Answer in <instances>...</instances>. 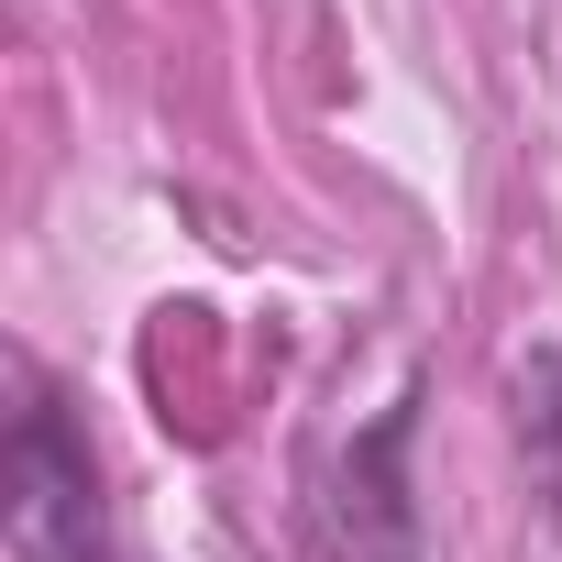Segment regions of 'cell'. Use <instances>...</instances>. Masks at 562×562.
<instances>
[{
	"mask_svg": "<svg viewBox=\"0 0 562 562\" xmlns=\"http://www.w3.org/2000/svg\"><path fill=\"white\" fill-rule=\"evenodd\" d=\"M12 540H23V562H100L89 452L67 441L56 397H34V408H23V430H12Z\"/></svg>",
	"mask_w": 562,
	"mask_h": 562,
	"instance_id": "6da1fadb",
	"label": "cell"
}]
</instances>
